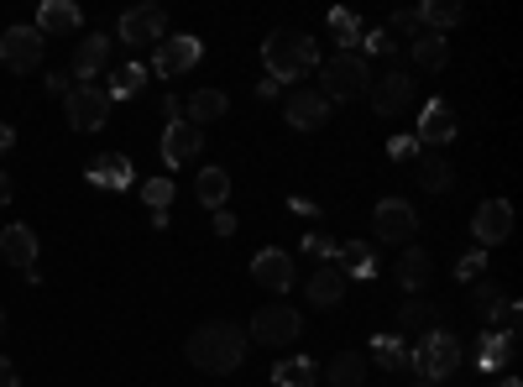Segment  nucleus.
<instances>
[{"instance_id": "f257e3e1", "label": "nucleus", "mask_w": 523, "mask_h": 387, "mask_svg": "<svg viewBox=\"0 0 523 387\" xmlns=\"http://www.w3.org/2000/svg\"><path fill=\"white\" fill-rule=\"evenodd\" d=\"M184 351H189V361H194L199 372H236L241 361H246V335L231 320H210V325H199L189 335Z\"/></svg>"}, {"instance_id": "a18cd8bd", "label": "nucleus", "mask_w": 523, "mask_h": 387, "mask_svg": "<svg viewBox=\"0 0 523 387\" xmlns=\"http://www.w3.org/2000/svg\"><path fill=\"white\" fill-rule=\"evenodd\" d=\"M163 116H168V121H184V100L168 95V100H163Z\"/></svg>"}, {"instance_id": "4be33fe9", "label": "nucleus", "mask_w": 523, "mask_h": 387, "mask_svg": "<svg viewBox=\"0 0 523 387\" xmlns=\"http://www.w3.org/2000/svg\"><path fill=\"white\" fill-rule=\"evenodd\" d=\"M513 346H518L513 330H487L482 335V351H476V367H482V372H503L513 361Z\"/></svg>"}, {"instance_id": "c85d7f7f", "label": "nucleus", "mask_w": 523, "mask_h": 387, "mask_svg": "<svg viewBox=\"0 0 523 387\" xmlns=\"http://www.w3.org/2000/svg\"><path fill=\"white\" fill-rule=\"evenodd\" d=\"M272 382L278 387H320V367L309 356H293V361H278L272 367Z\"/></svg>"}, {"instance_id": "37998d69", "label": "nucleus", "mask_w": 523, "mask_h": 387, "mask_svg": "<svg viewBox=\"0 0 523 387\" xmlns=\"http://www.w3.org/2000/svg\"><path fill=\"white\" fill-rule=\"evenodd\" d=\"M0 387H21V377H16V361H6V356H0Z\"/></svg>"}, {"instance_id": "4468645a", "label": "nucleus", "mask_w": 523, "mask_h": 387, "mask_svg": "<svg viewBox=\"0 0 523 387\" xmlns=\"http://www.w3.org/2000/svg\"><path fill=\"white\" fill-rule=\"evenodd\" d=\"M325 116H330V100L320 95V89H293V95H288V126L293 131L325 126Z\"/></svg>"}, {"instance_id": "de8ad7c7", "label": "nucleus", "mask_w": 523, "mask_h": 387, "mask_svg": "<svg viewBox=\"0 0 523 387\" xmlns=\"http://www.w3.org/2000/svg\"><path fill=\"white\" fill-rule=\"evenodd\" d=\"M11 147H16V131H11V126H0V152H11Z\"/></svg>"}, {"instance_id": "f8f14e48", "label": "nucleus", "mask_w": 523, "mask_h": 387, "mask_svg": "<svg viewBox=\"0 0 523 387\" xmlns=\"http://www.w3.org/2000/svg\"><path fill=\"white\" fill-rule=\"evenodd\" d=\"M199 147H204V131H199V126H189V121H168V131H163V163H168V168L194 163Z\"/></svg>"}, {"instance_id": "c03bdc74", "label": "nucleus", "mask_w": 523, "mask_h": 387, "mask_svg": "<svg viewBox=\"0 0 523 387\" xmlns=\"http://www.w3.org/2000/svg\"><path fill=\"white\" fill-rule=\"evenodd\" d=\"M215 231H220V236H231V231H236V215H231V210H220V215H215Z\"/></svg>"}, {"instance_id": "72a5a7b5", "label": "nucleus", "mask_w": 523, "mask_h": 387, "mask_svg": "<svg viewBox=\"0 0 523 387\" xmlns=\"http://www.w3.org/2000/svg\"><path fill=\"white\" fill-rule=\"evenodd\" d=\"M398 320H403V330H424V335H429V330H440V309L424 304V299H408Z\"/></svg>"}, {"instance_id": "603ef678", "label": "nucleus", "mask_w": 523, "mask_h": 387, "mask_svg": "<svg viewBox=\"0 0 523 387\" xmlns=\"http://www.w3.org/2000/svg\"><path fill=\"white\" fill-rule=\"evenodd\" d=\"M419 387H435V382H419Z\"/></svg>"}, {"instance_id": "4c0bfd02", "label": "nucleus", "mask_w": 523, "mask_h": 387, "mask_svg": "<svg viewBox=\"0 0 523 387\" xmlns=\"http://www.w3.org/2000/svg\"><path fill=\"white\" fill-rule=\"evenodd\" d=\"M304 252H309V257H320V262H330V257H335V241H330V236H309V241H304Z\"/></svg>"}, {"instance_id": "7c9ffc66", "label": "nucleus", "mask_w": 523, "mask_h": 387, "mask_svg": "<svg viewBox=\"0 0 523 387\" xmlns=\"http://www.w3.org/2000/svg\"><path fill=\"white\" fill-rule=\"evenodd\" d=\"M142 84H147V63H126V68H116V74H110V89H105V95H110V105H116V100H131Z\"/></svg>"}, {"instance_id": "2eb2a0df", "label": "nucleus", "mask_w": 523, "mask_h": 387, "mask_svg": "<svg viewBox=\"0 0 523 387\" xmlns=\"http://www.w3.org/2000/svg\"><path fill=\"white\" fill-rule=\"evenodd\" d=\"M252 278H257L267 293H288V288H293V262H288V252H278V246H267V252H257V262H252Z\"/></svg>"}, {"instance_id": "3c124183", "label": "nucleus", "mask_w": 523, "mask_h": 387, "mask_svg": "<svg viewBox=\"0 0 523 387\" xmlns=\"http://www.w3.org/2000/svg\"><path fill=\"white\" fill-rule=\"evenodd\" d=\"M0 335H6V314H0Z\"/></svg>"}, {"instance_id": "bb28decb", "label": "nucleus", "mask_w": 523, "mask_h": 387, "mask_svg": "<svg viewBox=\"0 0 523 387\" xmlns=\"http://www.w3.org/2000/svg\"><path fill=\"white\" fill-rule=\"evenodd\" d=\"M194 194H199V204H204V210H220V204L231 199V173H225V168H199V184H194Z\"/></svg>"}, {"instance_id": "a878e982", "label": "nucleus", "mask_w": 523, "mask_h": 387, "mask_svg": "<svg viewBox=\"0 0 523 387\" xmlns=\"http://www.w3.org/2000/svg\"><path fill=\"white\" fill-rule=\"evenodd\" d=\"M325 382H330V387H361V382H367V356L340 351L330 367H325Z\"/></svg>"}, {"instance_id": "b1692460", "label": "nucleus", "mask_w": 523, "mask_h": 387, "mask_svg": "<svg viewBox=\"0 0 523 387\" xmlns=\"http://www.w3.org/2000/svg\"><path fill=\"white\" fill-rule=\"evenodd\" d=\"M309 299L320 304V309H335L340 299H346V272H340V267H320L309 278Z\"/></svg>"}, {"instance_id": "ddd939ff", "label": "nucleus", "mask_w": 523, "mask_h": 387, "mask_svg": "<svg viewBox=\"0 0 523 387\" xmlns=\"http://www.w3.org/2000/svg\"><path fill=\"white\" fill-rule=\"evenodd\" d=\"M367 89H372V110H377V116H398V110L414 100V84H408V74H398V68H393V74H382V79H372Z\"/></svg>"}, {"instance_id": "8fccbe9b", "label": "nucleus", "mask_w": 523, "mask_h": 387, "mask_svg": "<svg viewBox=\"0 0 523 387\" xmlns=\"http://www.w3.org/2000/svg\"><path fill=\"white\" fill-rule=\"evenodd\" d=\"M497 387H523V382H518V377H503V382H497Z\"/></svg>"}, {"instance_id": "c9c22d12", "label": "nucleus", "mask_w": 523, "mask_h": 387, "mask_svg": "<svg viewBox=\"0 0 523 387\" xmlns=\"http://www.w3.org/2000/svg\"><path fill=\"white\" fill-rule=\"evenodd\" d=\"M372 361H377L382 372H403V367H408V351L398 346L393 335H377V346H372Z\"/></svg>"}, {"instance_id": "5701e85b", "label": "nucleus", "mask_w": 523, "mask_h": 387, "mask_svg": "<svg viewBox=\"0 0 523 387\" xmlns=\"http://www.w3.org/2000/svg\"><path fill=\"white\" fill-rule=\"evenodd\" d=\"M429 278H435V262H429V252H419V246H408V252L398 257V283L408 293H424Z\"/></svg>"}, {"instance_id": "a211bd4d", "label": "nucleus", "mask_w": 523, "mask_h": 387, "mask_svg": "<svg viewBox=\"0 0 523 387\" xmlns=\"http://www.w3.org/2000/svg\"><path fill=\"white\" fill-rule=\"evenodd\" d=\"M89 184L95 189H131L136 184V173L121 152H100L95 163H89Z\"/></svg>"}, {"instance_id": "0eeeda50", "label": "nucleus", "mask_w": 523, "mask_h": 387, "mask_svg": "<svg viewBox=\"0 0 523 387\" xmlns=\"http://www.w3.org/2000/svg\"><path fill=\"white\" fill-rule=\"evenodd\" d=\"M372 231H377V241H393V246H414L419 215L408 210V199H382L377 210H372Z\"/></svg>"}, {"instance_id": "a19ab883", "label": "nucleus", "mask_w": 523, "mask_h": 387, "mask_svg": "<svg viewBox=\"0 0 523 387\" xmlns=\"http://www.w3.org/2000/svg\"><path fill=\"white\" fill-rule=\"evenodd\" d=\"M398 42L388 37V32H367V53H393Z\"/></svg>"}, {"instance_id": "49530a36", "label": "nucleus", "mask_w": 523, "mask_h": 387, "mask_svg": "<svg viewBox=\"0 0 523 387\" xmlns=\"http://www.w3.org/2000/svg\"><path fill=\"white\" fill-rule=\"evenodd\" d=\"M48 89H53V95H63V100H68V74H48Z\"/></svg>"}, {"instance_id": "dca6fc26", "label": "nucleus", "mask_w": 523, "mask_h": 387, "mask_svg": "<svg viewBox=\"0 0 523 387\" xmlns=\"http://www.w3.org/2000/svg\"><path fill=\"white\" fill-rule=\"evenodd\" d=\"M79 27H84V11L74 6V0H42V11H37V32L42 37H68Z\"/></svg>"}, {"instance_id": "2f4dec72", "label": "nucleus", "mask_w": 523, "mask_h": 387, "mask_svg": "<svg viewBox=\"0 0 523 387\" xmlns=\"http://www.w3.org/2000/svg\"><path fill=\"white\" fill-rule=\"evenodd\" d=\"M335 257L346 262V278H372V272H377V257L367 252V241H346V246H335Z\"/></svg>"}, {"instance_id": "473e14b6", "label": "nucleus", "mask_w": 523, "mask_h": 387, "mask_svg": "<svg viewBox=\"0 0 523 387\" xmlns=\"http://www.w3.org/2000/svg\"><path fill=\"white\" fill-rule=\"evenodd\" d=\"M330 32H335V42H340L346 53H356L361 42H367V27H361L351 11H335V16H330Z\"/></svg>"}, {"instance_id": "9b49d317", "label": "nucleus", "mask_w": 523, "mask_h": 387, "mask_svg": "<svg viewBox=\"0 0 523 387\" xmlns=\"http://www.w3.org/2000/svg\"><path fill=\"white\" fill-rule=\"evenodd\" d=\"M471 231H476V241H482V246L508 241V236H513V204H508V199H487L482 210H476Z\"/></svg>"}, {"instance_id": "39448f33", "label": "nucleus", "mask_w": 523, "mask_h": 387, "mask_svg": "<svg viewBox=\"0 0 523 387\" xmlns=\"http://www.w3.org/2000/svg\"><path fill=\"white\" fill-rule=\"evenodd\" d=\"M367 84H372L367 58H361V53H340V58H330V63H325V89H320V95L335 105V100H356Z\"/></svg>"}, {"instance_id": "9d476101", "label": "nucleus", "mask_w": 523, "mask_h": 387, "mask_svg": "<svg viewBox=\"0 0 523 387\" xmlns=\"http://www.w3.org/2000/svg\"><path fill=\"white\" fill-rule=\"evenodd\" d=\"M168 32V16L157 6H136L121 16V42H131V48H147V42H163Z\"/></svg>"}, {"instance_id": "1a4fd4ad", "label": "nucleus", "mask_w": 523, "mask_h": 387, "mask_svg": "<svg viewBox=\"0 0 523 387\" xmlns=\"http://www.w3.org/2000/svg\"><path fill=\"white\" fill-rule=\"evenodd\" d=\"M42 37L37 27H11L6 37H0V63L6 68H16V74H32V68L42 63Z\"/></svg>"}, {"instance_id": "f03ea898", "label": "nucleus", "mask_w": 523, "mask_h": 387, "mask_svg": "<svg viewBox=\"0 0 523 387\" xmlns=\"http://www.w3.org/2000/svg\"><path fill=\"white\" fill-rule=\"evenodd\" d=\"M262 63H267V79L272 84H288V79H304L314 63H320V48H314L309 32H272L262 42Z\"/></svg>"}, {"instance_id": "7ed1b4c3", "label": "nucleus", "mask_w": 523, "mask_h": 387, "mask_svg": "<svg viewBox=\"0 0 523 387\" xmlns=\"http://www.w3.org/2000/svg\"><path fill=\"white\" fill-rule=\"evenodd\" d=\"M408 367H414L424 382H435V387H440L450 372L461 367V346H456V335H450V330H429V335L419 340V351L408 356Z\"/></svg>"}, {"instance_id": "cd10ccee", "label": "nucleus", "mask_w": 523, "mask_h": 387, "mask_svg": "<svg viewBox=\"0 0 523 387\" xmlns=\"http://www.w3.org/2000/svg\"><path fill=\"white\" fill-rule=\"evenodd\" d=\"M184 110H189V126H199V131H204L210 121H220L225 110H231V100H225L220 89H199V95H194V100H189Z\"/></svg>"}, {"instance_id": "c756f323", "label": "nucleus", "mask_w": 523, "mask_h": 387, "mask_svg": "<svg viewBox=\"0 0 523 387\" xmlns=\"http://www.w3.org/2000/svg\"><path fill=\"white\" fill-rule=\"evenodd\" d=\"M414 11H419V27H424V32H440V37L461 21V6H456V0H424V6H414Z\"/></svg>"}, {"instance_id": "393cba45", "label": "nucleus", "mask_w": 523, "mask_h": 387, "mask_svg": "<svg viewBox=\"0 0 523 387\" xmlns=\"http://www.w3.org/2000/svg\"><path fill=\"white\" fill-rule=\"evenodd\" d=\"M408 53H414V63L419 68H445V58H450V37H440V32H419L414 42H408Z\"/></svg>"}, {"instance_id": "09e8293b", "label": "nucleus", "mask_w": 523, "mask_h": 387, "mask_svg": "<svg viewBox=\"0 0 523 387\" xmlns=\"http://www.w3.org/2000/svg\"><path fill=\"white\" fill-rule=\"evenodd\" d=\"M0 204H11V178H6V168H0Z\"/></svg>"}, {"instance_id": "58836bf2", "label": "nucleus", "mask_w": 523, "mask_h": 387, "mask_svg": "<svg viewBox=\"0 0 523 387\" xmlns=\"http://www.w3.org/2000/svg\"><path fill=\"white\" fill-rule=\"evenodd\" d=\"M393 32H408V37H419V11H393Z\"/></svg>"}, {"instance_id": "6ab92c4d", "label": "nucleus", "mask_w": 523, "mask_h": 387, "mask_svg": "<svg viewBox=\"0 0 523 387\" xmlns=\"http://www.w3.org/2000/svg\"><path fill=\"white\" fill-rule=\"evenodd\" d=\"M0 252H6L11 267L32 272L37 267V236H32V225H6V231H0Z\"/></svg>"}, {"instance_id": "79ce46f5", "label": "nucleus", "mask_w": 523, "mask_h": 387, "mask_svg": "<svg viewBox=\"0 0 523 387\" xmlns=\"http://www.w3.org/2000/svg\"><path fill=\"white\" fill-rule=\"evenodd\" d=\"M482 262H487V257H482V252H471V257H466V262H461V267H456V272H461V278H466V283H471V278H476V272H482Z\"/></svg>"}, {"instance_id": "f704fd0d", "label": "nucleus", "mask_w": 523, "mask_h": 387, "mask_svg": "<svg viewBox=\"0 0 523 387\" xmlns=\"http://www.w3.org/2000/svg\"><path fill=\"white\" fill-rule=\"evenodd\" d=\"M450 178H456V173H450L445 157H419V184H424L429 194H445Z\"/></svg>"}, {"instance_id": "ea45409f", "label": "nucleus", "mask_w": 523, "mask_h": 387, "mask_svg": "<svg viewBox=\"0 0 523 387\" xmlns=\"http://www.w3.org/2000/svg\"><path fill=\"white\" fill-rule=\"evenodd\" d=\"M388 152H393L398 163H403V157H419V142H414V136H393V142H388Z\"/></svg>"}, {"instance_id": "e433bc0d", "label": "nucleus", "mask_w": 523, "mask_h": 387, "mask_svg": "<svg viewBox=\"0 0 523 387\" xmlns=\"http://www.w3.org/2000/svg\"><path fill=\"white\" fill-rule=\"evenodd\" d=\"M142 199H147V210H168V204H173V178H147Z\"/></svg>"}, {"instance_id": "f3484780", "label": "nucleus", "mask_w": 523, "mask_h": 387, "mask_svg": "<svg viewBox=\"0 0 523 387\" xmlns=\"http://www.w3.org/2000/svg\"><path fill=\"white\" fill-rule=\"evenodd\" d=\"M450 136H456V116H450V105L445 100H429L424 116H419V136H414V142L419 147H445Z\"/></svg>"}, {"instance_id": "412c9836", "label": "nucleus", "mask_w": 523, "mask_h": 387, "mask_svg": "<svg viewBox=\"0 0 523 387\" xmlns=\"http://www.w3.org/2000/svg\"><path fill=\"white\" fill-rule=\"evenodd\" d=\"M471 309L482 314L487 325H492V320H503L508 330L518 325V304H513V299H503V288H492V283H482V288L471 293Z\"/></svg>"}, {"instance_id": "20e7f679", "label": "nucleus", "mask_w": 523, "mask_h": 387, "mask_svg": "<svg viewBox=\"0 0 523 387\" xmlns=\"http://www.w3.org/2000/svg\"><path fill=\"white\" fill-rule=\"evenodd\" d=\"M257 340V346H293V340L304 335V320H299V309H288V304H267V309H257L252 314V330H246Z\"/></svg>"}, {"instance_id": "6e6552de", "label": "nucleus", "mask_w": 523, "mask_h": 387, "mask_svg": "<svg viewBox=\"0 0 523 387\" xmlns=\"http://www.w3.org/2000/svg\"><path fill=\"white\" fill-rule=\"evenodd\" d=\"M199 58H204V42H199V37H163V42H157V58H152L147 74L178 79V74H189Z\"/></svg>"}, {"instance_id": "423d86ee", "label": "nucleus", "mask_w": 523, "mask_h": 387, "mask_svg": "<svg viewBox=\"0 0 523 387\" xmlns=\"http://www.w3.org/2000/svg\"><path fill=\"white\" fill-rule=\"evenodd\" d=\"M63 105H68V126L74 131H100L110 121V95L100 84H74Z\"/></svg>"}, {"instance_id": "aec40b11", "label": "nucleus", "mask_w": 523, "mask_h": 387, "mask_svg": "<svg viewBox=\"0 0 523 387\" xmlns=\"http://www.w3.org/2000/svg\"><path fill=\"white\" fill-rule=\"evenodd\" d=\"M105 63H110V37L89 32V37L79 42V48H74V79H79V84H89Z\"/></svg>"}]
</instances>
